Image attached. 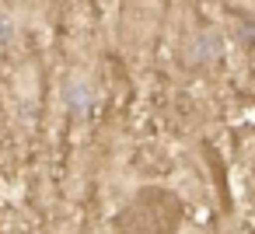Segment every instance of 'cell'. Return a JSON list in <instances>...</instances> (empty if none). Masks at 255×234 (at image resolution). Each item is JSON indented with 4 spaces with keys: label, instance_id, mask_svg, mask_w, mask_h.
<instances>
[{
    "label": "cell",
    "instance_id": "cell-2",
    "mask_svg": "<svg viewBox=\"0 0 255 234\" xmlns=\"http://www.w3.org/2000/svg\"><path fill=\"white\" fill-rule=\"evenodd\" d=\"M7 39H11V21H7V18H0V46H4Z\"/></svg>",
    "mask_w": 255,
    "mask_h": 234
},
{
    "label": "cell",
    "instance_id": "cell-1",
    "mask_svg": "<svg viewBox=\"0 0 255 234\" xmlns=\"http://www.w3.org/2000/svg\"><path fill=\"white\" fill-rule=\"evenodd\" d=\"M70 105L77 112H84L88 109V88H70Z\"/></svg>",
    "mask_w": 255,
    "mask_h": 234
}]
</instances>
